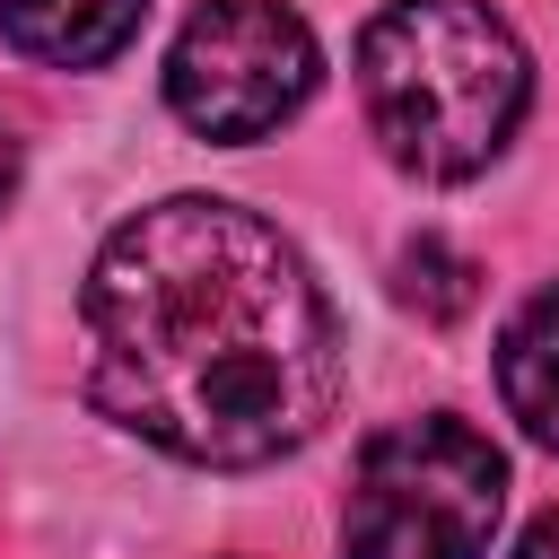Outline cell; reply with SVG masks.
Returning <instances> with one entry per match:
<instances>
[{
    "label": "cell",
    "mask_w": 559,
    "mask_h": 559,
    "mask_svg": "<svg viewBox=\"0 0 559 559\" xmlns=\"http://www.w3.org/2000/svg\"><path fill=\"white\" fill-rule=\"evenodd\" d=\"M498 393L524 419V437L559 454V280L515 306V323L498 341Z\"/></svg>",
    "instance_id": "8992f818"
},
{
    "label": "cell",
    "mask_w": 559,
    "mask_h": 559,
    "mask_svg": "<svg viewBox=\"0 0 559 559\" xmlns=\"http://www.w3.org/2000/svg\"><path fill=\"white\" fill-rule=\"evenodd\" d=\"M323 79V52L297 9L280 0H201L166 52V105L201 140H262L280 131Z\"/></svg>",
    "instance_id": "277c9868"
},
{
    "label": "cell",
    "mask_w": 559,
    "mask_h": 559,
    "mask_svg": "<svg viewBox=\"0 0 559 559\" xmlns=\"http://www.w3.org/2000/svg\"><path fill=\"white\" fill-rule=\"evenodd\" d=\"M533 70L489 0H393L358 35V105L402 175L463 183L524 122Z\"/></svg>",
    "instance_id": "7a4b0ae2"
},
{
    "label": "cell",
    "mask_w": 559,
    "mask_h": 559,
    "mask_svg": "<svg viewBox=\"0 0 559 559\" xmlns=\"http://www.w3.org/2000/svg\"><path fill=\"white\" fill-rule=\"evenodd\" d=\"M17 192V140H9V122H0V201Z\"/></svg>",
    "instance_id": "9c48e42d"
},
{
    "label": "cell",
    "mask_w": 559,
    "mask_h": 559,
    "mask_svg": "<svg viewBox=\"0 0 559 559\" xmlns=\"http://www.w3.org/2000/svg\"><path fill=\"white\" fill-rule=\"evenodd\" d=\"M402 297H411L428 323H454V314L472 306V262H463V253H445L437 236H419V245L402 253Z\"/></svg>",
    "instance_id": "52a82bcc"
},
{
    "label": "cell",
    "mask_w": 559,
    "mask_h": 559,
    "mask_svg": "<svg viewBox=\"0 0 559 559\" xmlns=\"http://www.w3.org/2000/svg\"><path fill=\"white\" fill-rule=\"evenodd\" d=\"M140 17H148V0H0V35L26 61H52V70L114 61L140 35Z\"/></svg>",
    "instance_id": "5b68a950"
},
{
    "label": "cell",
    "mask_w": 559,
    "mask_h": 559,
    "mask_svg": "<svg viewBox=\"0 0 559 559\" xmlns=\"http://www.w3.org/2000/svg\"><path fill=\"white\" fill-rule=\"evenodd\" d=\"M515 559H559V515H533L524 542H515Z\"/></svg>",
    "instance_id": "ba28073f"
},
{
    "label": "cell",
    "mask_w": 559,
    "mask_h": 559,
    "mask_svg": "<svg viewBox=\"0 0 559 559\" xmlns=\"http://www.w3.org/2000/svg\"><path fill=\"white\" fill-rule=\"evenodd\" d=\"M87 393L175 463L253 472L341 402V332L306 253L210 192L122 218L79 297Z\"/></svg>",
    "instance_id": "6da1fadb"
},
{
    "label": "cell",
    "mask_w": 559,
    "mask_h": 559,
    "mask_svg": "<svg viewBox=\"0 0 559 559\" xmlns=\"http://www.w3.org/2000/svg\"><path fill=\"white\" fill-rule=\"evenodd\" d=\"M498 507H507L498 445L472 419L428 411V419H393L358 445L341 542H349V559H489Z\"/></svg>",
    "instance_id": "3957f363"
}]
</instances>
